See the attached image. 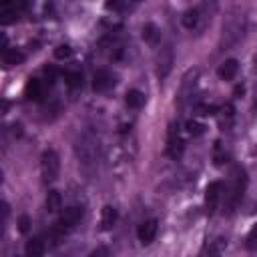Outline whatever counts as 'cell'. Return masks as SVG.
<instances>
[{"instance_id": "6da1fadb", "label": "cell", "mask_w": 257, "mask_h": 257, "mask_svg": "<svg viewBox=\"0 0 257 257\" xmlns=\"http://www.w3.org/2000/svg\"><path fill=\"white\" fill-rule=\"evenodd\" d=\"M243 32H245V16L235 10V12H231V14L223 20L221 38H219V48H221V50L233 48V46L243 38Z\"/></svg>"}, {"instance_id": "7a4b0ae2", "label": "cell", "mask_w": 257, "mask_h": 257, "mask_svg": "<svg viewBox=\"0 0 257 257\" xmlns=\"http://www.w3.org/2000/svg\"><path fill=\"white\" fill-rule=\"evenodd\" d=\"M245 189H247V171L237 165L231 173V187L227 193V213H233L239 207V203L243 201Z\"/></svg>"}, {"instance_id": "3957f363", "label": "cell", "mask_w": 257, "mask_h": 257, "mask_svg": "<svg viewBox=\"0 0 257 257\" xmlns=\"http://www.w3.org/2000/svg\"><path fill=\"white\" fill-rule=\"evenodd\" d=\"M74 153H76V159H78V163H80L82 167H86V169L94 167L96 155H98V147H96L94 137L88 135V133L80 135V137L76 139V143H74Z\"/></svg>"}, {"instance_id": "277c9868", "label": "cell", "mask_w": 257, "mask_h": 257, "mask_svg": "<svg viewBox=\"0 0 257 257\" xmlns=\"http://www.w3.org/2000/svg\"><path fill=\"white\" fill-rule=\"evenodd\" d=\"M58 171H60V159H58V153L54 149H46L42 151L40 155V175H42V181L48 185V183H54L56 177H58Z\"/></svg>"}, {"instance_id": "5b68a950", "label": "cell", "mask_w": 257, "mask_h": 257, "mask_svg": "<svg viewBox=\"0 0 257 257\" xmlns=\"http://www.w3.org/2000/svg\"><path fill=\"white\" fill-rule=\"evenodd\" d=\"M32 4V0H2L0 4V14H2V24H10L18 18L22 10H26Z\"/></svg>"}, {"instance_id": "8992f818", "label": "cell", "mask_w": 257, "mask_h": 257, "mask_svg": "<svg viewBox=\"0 0 257 257\" xmlns=\"http://www.w3.org/2000/svg\"><path fill=\"white\" fill-rule=\"evenodd\" d=\"M173 62H175V52H173V44H165L159 50L157 56V76L161 80H165L169 76V72L173 70Z\"/></svg>"}, {"instance_id": "52a82bcc", "label": "cell", "mask_w": 257, "mask_h": 257, "mask_svg": "<svg viewBox=\"0 0 257 257\" xmlns=\"http://www.w3.org/2000/svg\"><path fill=\"white\" fill-rule=\"evenodd\" d=\"M221 193H223V183L221 181H213L207 185L205 189V211L207 215H213L219 207V201H221Z\"/></svg>"}, {"instance_id": "ba28073f", "label": "cell", "mask_w": 257, "mask_h": 257, "mask_svg": "<svg viewBox=\"0 0 257 257\" xmlns=\"http://www.w3.org/2000/svg\"><path fill=\"white\" fill-rule=\"evenodd\" d=\"M82 215H84V209L82 207H78V205H72V207H68V209H64V213L60 215V219H58V229H70V227H74L80 219H82Z\"/></svg>"}, {"instance_id": "9c48e42d", "label": "cell", "mask_w": 257, "mask_h": 257, "mask_svg": "<svg viewBox=\"0 0 257 257\" xmlns=\"http://www.w3.org/2000/svg\"><path fill=\"white\" fill-rule=\"evenodd\" d=\"M157 231H159L157 219H147V221H143V223L139 225L137 237H139V241H141L143 245H151V243L155 241V237H157Z\"/></svg>"}, {"instance_id": "30bf717a", "label": "cell", "mask_w": 257, "mask_h": 257, "mask_svg": "<svg viewBox=\"0 0 257 257\" xmlns=\"http://www.w3.org/2000/svg\"><path fill=\"white\" fill-rule=\"evenodd\" d=\"M114 82H116V78H114L112 72H108V70H96L94 76H92V90L94 92H106V90H110L114 86Z\"/></svg>"}, {"instance_id": "8fae6325", "label": "cell", "mask_w": 257, "mask_h": 257, "mask_svg": "<svg viewBox=\"0 0 257 257\" xmlns=\"http://www.w3.org/2000/svg\"><path fill=\"white\" fill-rule=\"evenodd\" d=\"M195 86H197V70H189V72L183 76V82H181V90H179V104H185V102L193 96Z\"/></svg>"}, {"instance_id": "7c38bea8", "label": "cell", "mask_w": 257, "mask_h": 257, "mask_svg": "<svg viewBox=\"0 0 257 257\" xmlns=\"http://www.w3.org/2000/svg\"><path fill=\"white\" fill-rule=\"evenodd\" d=\"M183 149H185V145H183L179 133L175 131V126H171V128H169V139H167V155L177 161V159L183 155Z\"/></svg>"}, {"instance_id": "4fadbf2b", "label": "cell", "mask_w": 257, "mask_h": 257, "mask_svg": "<svg viewBox=\"0 0 257 257\" xmlns=\"http://www.w3.org/2000/svg\"><path fill=\"white\" fill-rule=\"evenodd\" d=\"M237 70H239V62H237L235 58H227V60H223V62L219 64L217 76H219L221 80H233L235 74H237Z\"/></svg>"}, {"instance_id": "5bb4252c", "label": "cell", "mask_w": 257, "mask_h": 257, "mask_svg": "<svg viewBox=\"0 0 257 257\" xmlns=\"http://www.w3.org/2000/svg\"><path fill=\"white\" fill-rule=\"evenodd\" d=\"M116 219H118L116 209H114L112 205H104V207H102V213H100V227H102L104 231H110V229L114 227Z\"/></svg>"}, {"instance_id": "9a60e30c", "label": "cell", "mask_w": 257, "mask_h": 257, "mask_svg": "<svg viewBox=\"0 0 257 257\" xmlns=\"http://www.w3.org/2000/svg\"><path fill=\"white\" fill-rule=\"evenodd\" d=\"M24 94H26L28 100H34V102L42 100V82H40L38 78H30V80L26 82Z\"/></svg>"}, {"instance_id": "2e32d148", "label": "cell", "mask_w": 257, "mask_h": 257, "mask_svg": "<svg viewBox=\"0 0 257 257\" xmlns=\"http://www.w3.org/2000/svg\"><path fill=\"white\" fill-rule=\"evenodd\" d=\"M44 205H46V211H48V213H58V211L62 209V195H60L58 191L50 189V191L46 193Z\"/></svg>"}, {"instance_id": "e0dca14e", "label": "cell", "mask_w": 257, "mask_h": 257, "mask_svg": "<svg viewBox=\"0 0 257 257\" xmlns=\"http://www.w3.org/2000/svg\"><path fill=\"white\" fill-rule=\"evenodd\" d=\"M143 40H145V42H149V44H153V46L161 40V30L157 28V24L147 22V24L143 26Z\"/></svg>"}, {"instance_id": "ac0fdd59", "label": "cell", "mask_w": 257, "mask_h": 257, "mask_svg": "<svg viewBox=\"0 0 257 257\" xmlns=\"http://www.w3.org/2000/svg\"><path fill=\"white\" fill-rule=\"evenodd\" d=\"M24 52H20L18 48H6L4 50V64L6 66H18L24 62Z\"/></svg>"}, {"instance_id": "d6986e66", "label": "cell", "mask_w": 257, "mask_h": 257, "mask_svg": "<svg viewBox=\"0 0 257 257\" xmlns=\"http://www.w3.org/2000/svg\"><path fill=\"white\" fill-rule=\"evenodd\" d=\"M124 100H126V106H128V108H141V106L145 104V94H143L141 90H137V88H131V90L126 92Z\"/></svg>"}, {"instance_id": "ffe728a7", "label": "cell", "mask_w": 257, "mask_h": 257, "mask_svg": "<svg viewBox=\"0 0 257 257\" xmlns=\"http://www.w3.org/2000/svg\"><path fill=\"white\" fill-rule=\"evenodd\" d=\"M24 253H26L28 257H40V255L44 253V243H42V239H38V237H32V239L26 243V247H24Z\"/></svg>"}, {"instance_id": "44dd1931", "label": "cell", "mask_w": 257, "mask_h": 257, "mask_svg": "<svg viewBox=\"0 0 257 257\" xmlns=\"http://www.w3.org/2000/svg\"><path fill=\"white\" fill-rule=\"evenodd\" d=\"M199 18H201L199 8H191V10H187V12L181 16V22H183V26H185V28L193 30V28L199 24Z\"/></svg>"}, {"instance_id": "7402d4cb", "label": "cell", "mask_w": 257, "mask_h": 257, "mask_svg": "<svg viewBox=\"0 0 257 257\" xmlns=\"http://www.w3.org/2000/svg\"><path fill=\"white\" fill-rule=\"evenodd\" d=\"M64 82L68 88H78L82 86V74L78 70H66L64 72Z\"/></svg>"}, {"instance_id": "603a6c76", "label": "cell", "mask_w": 257, "mask_h": 257, "mask_svg": "<svg viewBox=\"0 0 257 257\" xmlns=\"http://www.w3.org/2000/svg\"><path fill=\"white\" fill-rule=\"evenodd\" d=\"M185 126H187V133L193 135V137H199V135L205 133V124H201V122H197V120H187Z\"/></svg>"}, {"instance_id": "cb8c5ba5", "label": "cell", "mask_w": 257, "mask_h": 257, "mask_svg": "<svg viewBox=\"0 0 257 257\" xmlns=\"http://www.w3.org/2000/svg\"><path fill=\"white\" fill-rule=\"evenodd\" d=\"M54 56H56L58 60L70 58V56H72V48H70L68 44H60V46H56V48H54Z\"/></svg>"}, {"instance_id": "d4e9b609", "label": "cell", "mask_w": 257, "mask_h": 257, "mask_svg": "<svg viewBox=\"0 0 257 257\" xmlns=\"http://www.w3.org/2000/svg\"><path fill=\"white\" fill-rule=\"evenodd\" d=\"M245 247H247L249 251H257V227H253L251 233L247 235V239H245Z\"/></svg>"}, {"instance_id": "484cf974", "label": "cell", "mask_w": 257, "mask_h": 257, "mask_svg": "<svg viewBox=\"0 0 257 257\" xmlns=\"http://www.w3.org/2000/svg\"><path fill=\"white\" fill-rule=\"evenodd\" d=\"M30 225H32V223H30V217H28V215H20V217H18V231H20V233L26 235V233L30 231Z\"/></svg>"}, {"instance_id": "4316f807", "label": "cell", "mask_w": 257, "mask_h": 257, "mask_svg": "<svg viewBox=\"0 0 257 257\" xmlns=\"http://www.w3.org/2000/svg\"><path fill=\"white\" fill-rule=\"evenodd\" d=\"M104 8L112 10V12H118V10L124 8V0H104Z\"/></svg>"}, {"instance_id": "83f0119b", "label": "cell", "mask_w": 257, "mask_h": 257, "mask_svg": "<svg viewBox=\"0 0 257 257\" xmlns=\"http://www.w3.org/2000/svg\"><path fill=\"white\" fill-rule=\"evenodd\" d=\"M215 110H217L215 104H197L195 106V112L197 114H215Z\"/></svg>"}, {"instance_id": "f1b7e54d", "label": "cell", "mask_w": 257, "mask_h": 257, "mask_svg": "<svg viewBox=\"0 0 257 257\" xmlns=\"http://www.w3.org/2000/svg\"><path fill=\"white\" fill-rule=\"evenodd\" d=\"M90 255H108V249H94Z\"/></svg>"}]
</instances>
